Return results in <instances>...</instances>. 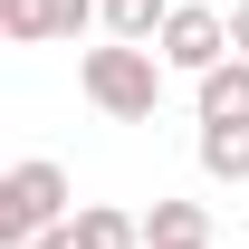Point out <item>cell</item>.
Returning a JSON list of instances; mask_svg holds the SVG:
<instances>
[{"mask_svg":"<svg viewBox=\"0 0 249 249\" xmlns=\"http://www.w3.org/2000/svg\"><path fill=\"white\" fill-rule=\"evenodd\" d=\"M77 87H87L96 115L154 124V106H163V48H144V38H106V48L77 58Z\"/></svg>","mask_w":249,"mask_h":249,"instance_id":"cell-1","label":"cell"},{"mask_svg":"<svg viewBox=\"0 0 249 249\" xmlns=\"http://www.w3.org/2000/svg\"><path fill=\"white\" fill-rule=\"evenodd\" d=\"M67 211H77V201H67V173L48 154H29V163L0 173V240H10V249H29L38 230H58Z\"/></svg>","mask_w":249,"mask_h":249,"instance_id":"cell-2","label":"cell"},{"mask_svg":"<svg viewBox=\"0 0 249 249\" xmlns=\"http://www.w3.org/2000/svg\"><path fill=\"white\" fill-rule=\"evenodd\" d=\"M163 67H182V77H211L220 58H230V10H211V0H173V19H163Z\"/></svg>","mask_w":249,"mask_h":249,"instance_id":"cell-3","label":"cell"},{"mask_svg":"<svg viewBox=\"0 0 249 249\" xmlns=\"http://www.w3.org/2000/svg\"><path fill=\"white\" fill-rule=\"evenodd\" d=\"M106 29V0H0V38L10 48H48V38Z\"/></svg>","mask_w":249,"mask_h":249,"instance_id":"cell-4","label":"cell"},{"mask_svg":"<svg viewBox=\"0 0 249 249\" xmlns=\"http://www.w3.org/2000/svg\"><path fill=\"white\" fill-rule=\"evenodd\" d=\"M201 173L211 182H249V115H201Z\"/></svg>","mask_w":249,"mask_h":249,"instance_id":"cell-5","label":"cell"},{"mask_svg":"<svg viewBox=\"0 0 249 249\" xmlns=\"http://www.w3.org/2000/svg\"><path fill=\"white\" fill-rule=\"evenodd\" d=\"M144 249H211V211L201 201H154L144 211Z\"/></svg>","mask_w":249,"mask_h":249,"instance_id":"cell-6","label":"cell"},{"mask_svg":"<svg viewBox=\"0 0 249 249\" xmlns=\"http://www.w3.org/2000/svg\"><path fill=\"white\" fill-rule=\"evenodd\" d=\"M77 249H144V220L115 201H77Z\"/></svg>","mask_w":249,"mask_h":249,"instance_id":"cell-7","label":"cell"},{"mask_svg":"<svg viewBox=\"0 0 249 249\" xmlns=\"http://www.w3.org/2000/svg\"><path fill=\"white\" fill-rule=\"evenodd\" d=\"M192 87H201V115H249V58L240 48H230L211 77H192Z\"/></svg>","mask_w":249,"mask_h":249,"instance_id":"cell-8","label":"cell"},{"mask_svg":"<svg viewBox=\"0 0 249 249\" xmlns=\"http://www.w3.org/2000/svg\"><path fill=\"white\" fill-rule=\"evenodd\" d=\"M163 19H173V0H106V38H144L154 48Z\"/></svg>","mask_w":249,"mask_h":249,"instance_id":"cell-9","label":"cell"},{"mask_svg":"<svg viewBox=\"0 0 249 249\" xmlns=\"http://www.w3.org/2000/svg\"><path fill=\"white\" fill-rule=\"evenodd\" d=\"M29 249H77V211H67V220H58V230H38V240H29Z\"/></svg>","mask_w":249,"mask_h":249,"instance_id":"cell-10","label":"cell"},{"mask_svg":"<svg viewBox=\"0 0 249 249\" xmlns=\"http://www.w3.org/2000/svg\"><path fill=\"white\" fill-rule=\"evenodd\" d=\"M230 48L249 58V0H230Z\"/></svg>","mask_w":249,"mask_h":249,"instance_id":"cell-11","label":"cell"}]
</instances>
